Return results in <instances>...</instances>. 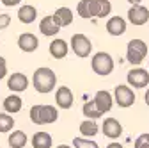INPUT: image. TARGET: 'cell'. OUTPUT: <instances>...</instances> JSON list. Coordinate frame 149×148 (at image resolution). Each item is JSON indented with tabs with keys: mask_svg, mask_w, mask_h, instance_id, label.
<instances>
[{
	"mask_svg": "<svg viewBox=\"0 0 149 148\" xmlns=\"http://www.w3.org/2000/svg\"><path fill=\"white\" fill-rule=\"evenodd\" d=\"M112 11L110 0H80L77 6V14L84 20L91 18H105Z\"/></svg>",
	"mask_w": 149,
	"mask_h": 148,
	"instance_id": "obj_1",
	"label": "cell"
},
{
	"mask_svg": "<svg viewBox=\"0 0 149 148\" xmlns=\"http://www.w3.org/2000/svg\"><path fill=\"white\" fill-rule=\"evenodd\" d=\"M32 84H34V89L37 93L41 95H46L50 91L55 89L57 86V75H55V71L43 66V68H37L32 75Z\"/></svg>",
	"mask_w": 149,
	"mask_h": 148,
	"instance_id": "obj_2",
	"label": "cell"
},
{
	"mask_svg": "<svg viewBox=\"0 0 149 148\" xmlns=\"http://www.w3.org/2000/svg\"><path fill=\"white\" fill-rule=\"evenodd\" d=\"M30 120L34 125H52L59 120V111L57 107L53 105H32L30 107V113H29Z\"/></svg>",
	"mask_w": 149,
	"mask_h": 148,
	"instance_id": "obj_3",
	"label": "cell"
},
{
	"mask_svg": "<svg viewBox=\"0 0 149 148\" xmlns=\"http://www.w3.org/2000/svg\"><path fill=\"white\" fill-rule=\"evenodd\" d=\"M91 68L92 71L100 77H107L114 71V59L108 52H98L92 55V61H91Z\"/></svg>",
	"mask_w": 149,
	"mask_h": 148,
	"instance_id": "obj_4",
	"label": "cell"
},
{
	"mask_svg": "<svg viewBox=\"0 0 149 148\" xmlns=\"http://www.w3.org/2000/svg\"><path fill=\"white\" fill-rule=\"evenodd\" d=\"M147 57V45L142 39H132L126 47V61L133 66L142 64V61Z\"/></svg>",
	"mask_w": 149,
	"mask_h": 148,
	"instance_id": "obj_5",
	"label": "cell"
},
{
	"mask_svg": "<svg viewBox=\"0 0 149 148\" xmlns=\"http://www.w3.org/2000/svg\"><path fill=\"white\" fill-rule=\"evenodd\" d=\"M114 102L119 105V107H132L133 104H135V100H137V97H135V93H133V89L130 87V86H126V84H121V86H117L116 89H114Z\"/></svg>",
	"mask_w": 149,
	"mask_h": 148,
	"instance_id": "obj_6",
	"label": "cell"
},
{
	"mask_svg": "<svg viewBox=\"0 0 149 148\" xmlns=\"http://www.w3.org/2000/svg\"><path fill=\"white\" fill-rule=\"evenodd\" d=\"M71 50L78 55V57H89L92 52V43L85 34H73L71 36Z\"/></svg>",
	"mask_w": 149,
	"mask_h": 148,
	"instance_id": "obj_7",
	"label": "cell"
},
{
	"mask_svg": "<svg viewBox=\"0 0 149 148\" xmlns=\"http://www.w3.org/2000/svg\"><path fill=\"white\" fill-rule=\"evenodd\" d=\"M126 82L130 87H135V89H142L147 87L149 84V71L144 68H132L126 75Z\"/></svg>",
	"mask_w": 149,
	"mask_h": 148,
	"instance_id": "obj_8",
	"label": "cell"
},
{
	"mask_svg": "<svg viewBox=\"0 0 149 148\" xmlns=\"http://www.w3.org/2000/svg\"><path fill=\"white\" fill-rule=\"evenodd\" d=\"M149 20V9L140 6V4H135L130 7L128 11V22L132 23V25H144L147 23Z\"/></svg>",
	"mask_w": 149,
	"mask_h": 148,
	"instance_id": "obj_9",
	"label": "cell"
},
{
	"mask_svg": "<svg viewBox=\"0 0 149 148\" xmlns=\"http://www.w3.org/2000/svg\"><path fill=\"white\" fill-rule=\"evenodd\" d=\"M92 102H94V105L100 111L101 116L105 113H108V111H112V105H114V98H112V95L108 93V91H105V89L96 91V95H94V98H92Z\"/></svg>",
	"mask_w": 149,
	"mask_h": 148,
	"instance_id": "obj_10",
	"label": "cell"
},
{
	"mask_svg": "<svg viewBox=\"0 0 149 148\" xmlns=\"http://www.w3.org/2000/svg\"><path fill=\"white\" fill-rule=\"evenodd\" d=\"M73 102H74L73 91L68 86H61L57 91H55V104H57L59 109H62V111L71 109L73 107Z\"/></svg>",
	"mask_w": 149,
	"mask_h": 148,
	"instance_id": "obj_11",
	"label": "cell"
},
{
	"mask_svg": "<svg viewBox=\"0 0 149 148\" xmlns=\"http://www.w3.org/2000/svg\"><path fill=\"white\" fill-rule=\"evenodd\" d=\"M7 87L13 91V93H23V91L29 87V77L25 75V73L16 71V73H13V75H9Z\"/></svg>",
	"mask_w": 149,
	"mask_h": 148,
	"instance_id": "obj_12",
	"label": "cell"
},
{
	"mask_svg": "<svg viewBox=\"0 0 149 148\" xmlns=\"http://www.w3.org/2000/svg\"><path fill=\"white\" fill-rule=\"evenodd\" d=\"M101 132L105 134V137L108 139H117L123 134V125L119 123V120L116 118H107L101 125Z\"/></svg>",
	"mask_w": 149,
	"mask_h": 148,
	"instance_id": "obj_13",
	"label": "cell"
},
{
	"mask_svg": "<svg viewBox=\"0 0 149 148\" xmlns=\"http://www.w3.org/2000/svg\"><path fill=\"white\" fill-rule=\"evenodd\" d=\"M18 47H20V50L30 54V52L37 50L39 39H37V36L32 34V32H23V34H20V38H18Z\"/></svg>",
	"mask_w": 149,
	"mask_h": 148,
	"instance_id": "obj_14",
	"label": "cell"
},
{
	"mask_svg": "<svg viewBox=\"0 0 149 148\" xmlns=\"http://www.w3.org/2000/svg\"><path fill=\"white\" fill-rule=\"evenodd\" d=\"M105 27L110 36H123L126 32V20L123 16H112Z\"/></svg>",
	"mask_w": 149,
	"mask_h": 148,
	"instance_id": "obj_15",
	"label": "cell"
},
{
	"mask_svg": "<svg viewBox=\"0 0 149 148\" xmlns=\"http://www.w3.org/2000/svg\"><path fill=\"white\" fill-rule=\"evenodd\" d=\"M39 30H41L43 36H46V38H53V36L59 34L61 27L55 23L53 16H45L43 20H41V23H39Z\"/></svg>",
	"mask_w": 149,
	"mask_h": 148,
	"instance_id": "obj_16",
	"label": "cell"
},
{
	"mask_svg": "<svg viewBox=\"0 0 149 148\" xmlns=\"http://www.w3.org/2000/svg\"><path fill=\"white\" fill-rule=\"evenodd\" d=\"M53 20L59 27H68L73 23V11L69 7H59L53 13Z\"/></svg>",
	"mask_w": 149,
	"mask_h": 148,
	"instance_id": "obj_17",
	"label": "cell"
},
{
	"mask_svg": "<svg viewBox=\"0 0 149 148\" xmlns=\"http://www.w3.org/2000/svg\"><path fill=\"white\" fill-rule=\"evenodd\" d=\"M4 111L6 113H9V114H14V113H20L22 111V105H23V100H22V97H18L16 93H13V95H9V97H6L4 98Z\"/></svg>",
	"mask_w": 149,
	"mask_h": 148,
	"instance_id": "obj_18",
	"label": "cell"
},
{
	"mask_svg": "<svg viewBox=\"0 0 149 148\" xmlns=\"http://www.w3.org/2000/svg\"><path fill=\"white\" fill-rule=\"evenodd\" d=\"M68 50H69V45L64 39H53L50 43V54L53 59H64L68 55Z\"/></svg>",
	"mask_w": 149,
	"mask_h": 148,
	"instance_id": "obj_19",
	"label": "cell"
},
{
	"mask_svg": "<svg viewBox=\"0 0 149 148\" xmlns=\"http://www.w3.org/2000/svg\"><path fill=\"white\" fill-rule=\"evenodd\" d=\"M80 136L82 137H94L98 132H100V127H98V123H96V120H89V118H85L82 123H80Z\"/></svg>",
	"mask_w": 149,
	"mask_h": 148,
	"instance_id": "obj_20",
	"label": "cell"
},
{
	"mask_svg": "<svg viewBox=\"0 0 149 148\" xmlns=\"http://www.w3.org/2000/svg\"><path fill=\"white\" fill-rule=\"evenodd\" d=\"M30 143H32L34 148H52L53 139H52V136H50L48 132H43V130H41V132H36V134L32 136Z\"/></svg>",
	"mask_w": 149,
	"mask_h": 148,
	"instance_id": "obj_21",
	"label": "cell"
},
{
	"mask_svg": "<svg viewBox=\"0 0 149 148\" xmlns=\"http://www.w3.org/2000/svg\"><path fill=\"white\" fill-rule=\"evenodd\" d=\"M36 16H37V9L34 6H22L20 11H18V20L25 25L32 23L36 20Z\"/></svg>",
	"mask_w": 149,
	"mask_h": 148,
	"instance_id": "obj_22",
	"label": "cell"
},
{
	"mask_svg": "<svg viewBox=\"0 0 149 148\" xmlns=\"http://www.w3.org/2000/svg\"><path fill=\"white\" fill-rule=\"evenodd\" d=\"M27 141H29V137H27V134L23 130H14V132H11L7 143H9L11 148H25Z\"/></svg>",
	"mask_w": 149,
	"mask_h": 148,
	"instance_id": "obj_23",
	"label": "cell"
},
{
	"mask_svg": "<svg viewBox=\"0 0 149 148\" xmlns=\"http://www.w3.org/2000/svg\"><path fill=\"white\" fill-rule=\"evenodd\" d=\"M14 128V118L9 113H0V134H7Z\"/></svg>",
	"mask_w": 149,
	"mask_h": 148,
	"instance_id": "obj_24",
	"label": "cell"
},
{
	"mask_svg": "<svg viewBox=\"0 0 149 148\" xmlns=\"http://www.w3.org/2000/svg\"><path fill=\"white\" fill-rule=\"evenodd\" d=\"M82 113H84V116H85V118H89V120H98V118H101L100 111L96 109V105H94V102H92V100L84 104Z\"/></svg>",
	"mask_w": 149,
	"mask_h": 148,
	"instance_id": "obj_25",
	"label": "cell"
},
{
	"mask_svg": "<svg viewBox=\"0 0 149 148\" xmlns=\"http://www.w3.org/2000/svg\"><path fill=\"white\" fill-rule=\"evenodd\" d=\"M73 148H100L96 141L92 139H84V137H74L73 139Z\"/></svg>",
	"mask_w": 149,
	"mask_h": 148,
	"instance_id": "obj_26",
	"label": "cell"
},
{
	"mask_svg": "<svg viewBox=\"0 0 149 148\" xmlns=\"http://www.w3.org/2000/svg\"><path fill=\"white\" fill-rule=\"evenodd\" d=\"M11 25V16L7 14V13H4V14H0V30H4V29H7Z\"/></svg>",
	"mask_w": 149,
	"mask_h": 148,
	"instance_id": "obj_27",
	"label": "cell"
},
{
	"mask_svg": "<svg viewBox=\"0 0 149 148\" xmlns=\"http://www.w3.org/2000/svg\"><path fill=\"white\" fill-rule=\"evenodd\" d=\"M6 75H7V63L2 55H0V80L6 79Z\"/></svg>",
	"mask_w": 149,
	"mask_h": 148,
	"instance_id": "obj_28",
	"label": "cell"
},
{
	"mask_svg": "<svg viewBox=\"0 0 149 148\" xmlns=\"http://www.w3.org/2000/svg\"><path fill=\"white\" fill-rule=\"evenodd\" d=\"M142 143H149V134H140V136L135 139V144H133V146L137 148V146L142 144Z\"/></svg>",
	"mask_w": 149,
	"mask_h": 148,
	"instance_id": "obj_29",
	"label": "cell"
},
{
	"mask_svg": "<svg viewBox=\"0 0 149 148\" xmlns=\"http://www.w3.org/2000/svg\"><path fill=\"white\" fill-rule=\"evenodd\" d=\"M0 2H2L6 7H14V6H18L22 2V0H0Z\"/></svg>",
	"mask_w": 149,
	"mask_h": 148,
	"instance_id": "obj_30",
	"label": "cell"
},
{
	"mask_svg": "<svg viewBox=\"0 0 149 148\" xmlns=\"http://www.w3.org/2000/svg\"><path fill=\"white\" fill-rule=\"evenodd\" d=\"M107 148H123V144H121V143H117V141H114V143L107 144Z\"/></svg>",
	"mask_w": 149,
	"mask_h": 148,
	"instance_id": "obj_31",
	"label": "cell"
},
{
	"mask_svg": "<svg viewBox=\"0 0 149 148\" xmlns=\"http://www.w3.org/2000/svg\"><path fill=\"white\" fill-rule=\"evenodd\" d=\"M144 102H146V105L149 107V87H147V91H146V95H144Z\"/></svg>",
	"mask_w": 149,
	"mask_h": 148,
	"instance_id": "obj_32",
	"label": "cell"
},
{
	"mask_svg": "<svg viewBox=\"0 0 149 148\" xmlns=\"http://www.w3.org/2000/svg\"><path fill=\"white\" fill-rule=\"evenodd\" d=\"M128 2H130V4H132V6H135V4H140V2H142V0H128Z\"/></svg>",
	"mask_w": 149,
	"mask_h": 148,
	"instance_id": "obj_33",
	"label": "cell"
},
{
	"mask_svg": "<svg viewBox=\"0 0 149 148\" xmlns=\"http://www.w3.org/2000/svg\"><path fill=\"white\" fill-rule=\"evenodd\" d=\"M137 148H149V143H142V144H139Z\"/></svg>",
	"mask_w": 149,
	"mask_h": 148,
	"instance_id": "obj_34",
	"label": "cell"
},
{
	"mask_svg": "<svg viewBox=\"0 0 149 148\" xmlns=\"http://www.w3.org/2000/svg\"><path fill=\"white\" fill-rule=\"evenodd\" d=\"M57 148H73V146H69V144H59Z\"/></svg>",
	"mask_w": 149,
	"mask_h": 148,
	"instance_id": "obj_35",
	"label": "cell"
}]
</instances>
